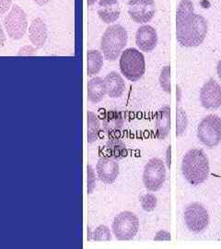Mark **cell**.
<instances>
[{
  "label": "cell",
  "mask_w": 221,
  "mask_h": 249,
  "mask_svg": "<svg viewBox=\"0 0 221 249\" xmlns=\"http://www.w3.org/2000/svg\"><path fill=\"white\" fill-rule=\"evenodd\" d=\"M207 22L202 15L195 13L192 0H181L176 14V39L185 47H196L207 35Z\"/></svg>",
  "instance_id": "obj_1"
},
{
  "label": "cell",
  "mask_w": 221,
  "mask_h": 249,
  "mask_svg": "<svg viewBox=\"0 0 221 249\" xmlns=\"http://www.w3.org/2000/svg\"><path fill=\"white\" fill-rule=\"evenodd\" d=\"M209 172V160L203 150L192 149L186 152L182 160V173L189 184L202 185L208 178Z\"/></svg>",
  "instance_id": "obj_2"
},
{
  "label": "cell",
  "mask_w": 221,
  "mask_h": 249,
  "mask_svg": "<svg viewBox=\"0 0 221 249\" xmlns=\"http://www.w3.org/2000/svg\"><path fill=\"white\" fill-rule=\"evenodd\" d=\"M127 33L124 27L114 24L108 27L101 40V49L105 59L115 61L127 44Z\"/></svg>",
  "instance_id": "obj_3"
},
{
  "label": "cell",
  "mask_w": 221,
  "mask_h": 249,
  "mask_svg": "<svg viewBox=\"0 0 221 249\" xmlns=\"http://www.w3.org/2000/svg\"><path fill=\"white\" fill-rule=\"evenodd\" d=\"M120 71L126 80L136 82L140 80L146 71L144 54L136 48H127L120 56Z\"/></svg>",
  "instance_id": "obj_4"
},
{
  "label": "cell",
  "mask_w": 221,
  "mask_h": 249,
  "mask_svg": "<svg viewBox=\"0 0 221 249\" xmlns=\"http://www.w3.org/2000/svg\"><path fill=\"white\" fill-rule=\"evenodd\" d=\"M197 138L205 147L213 149L221 142V118L217 115L204 117L197 127Z\"/></svg>",
  "instance_id": "obj_5"
},
{
  "label": "cell",
  "mask_w": 221,
  "mask_h": 249,
  "mask_svg": "<svg viewBox=\"0 0 221 249\" xmlns=\"http://www.w3.org/2000/svg\"><path fill=\"white\" fill-rule=\"evenodd\" d=\"M112 229L117 240H131L139 230V219L132 212L124 211L115 216Z\"/></svg>",
  "instance_id": "obj_6"
},
{
  "label": "cell",
  "mask_w": 221,
  "mask_h": 249,
  "mask_svg": "<svg viewBox=\"0 0 221 249\" xmlns=\"http://www.w3.org/2000/svg\"><path fill=\"white\" fill-rule=\"evenodd\" d=\"M4 28L10 39L21 40L28 31L26 12L17 4L13 5L4 18Z\"/></svg>",
  "instance_id": "obj_7"
},
{
  "label": "cell",
  "mask_w": 221,
  "mask_h": 249,
  "mask_svg": "<svg viewBox=\"0 0 221 249\" xmlns=\"http://www.w3.org/2000/svg\"><path fill=\"white\" fill-rule=\"evenodd\" d=\"M167 176L166 164L159 158H152L147 162L143 172V183L151 192H157L163 187Z\"/></svg>",
  "instance_id": "obj_8"
},
{
  "label": "cell",
  "mask_w": 221,
  "mask_h": 249,
  "mask_svg": "<svg viewBox=\"0 0 221 249\" xmlns=\"http://www.w3.org/2000/svg\"><path fill=\"white\" fill-rule=\"evenodd\" d=\"M186 227L194 233H200L206 229L209 223V214L204 205L194 202L186 207L184 214Z\"/></svg>",
  "instance_id": "obj_9"
},
{
  "label": "cell",
  "mask_w": 221,
  "mask_h": 249,
  "mask_svg": "<svg viewBox=\"0 0 221 249\" xmlns=\"http://www.w3.org/2000/svg\"><path fill=\"white\" fill-rule=\"evenodd\" d=\"M128 14L134 22L144 24L151 21L156 12L154 0H129Z\"/></svg>",
  "instance_id": "obj_10"
},
{
  "label": "cell",
  "mask_w": 221,
  "mask_h": 249,
  "mask_svg": "<svg viewBox=\"0 0 221 249\" xmlns=\"http://www.w3.org/2000/svg\"><path fill=\"white\" fill-rule=\"evenodd\" d=\"M200 103L205 109L216 110L221 107V86L214 79H209L200 90Z\"/></svg>",
  "instance_id": "obj_11"
},
{
  "label": "cell",
  "mask_w": 221,
  "mask_h": 249,
  "mask_svg": "<svg viewBox=\"0 0 221 249\" xmlns=\"http://www.w3.org/2000/svg\"><path fill=\"white\" fill-rule=\"evenodd\" d=\"M96 172L102 183L113 184L119 175V164L117 160L109 156H102L98 160Z\"/></svg>",
  "instance_id": "obj_12"
},
{
  "label": "cell",
  "mask_w": 221,
  "mask_h": 249,
  "mask_svg": "<svg viewBox=\"0 0 221 249\" xmlns=\"http://www.w3.org/2000/svg\"><path fill=\"white\" fill-rule=\"evenodd\" d=\"M158 44V35L151 25H142L136 33V45L142 52L150 53Z\"/></svg>",
  "instance_id": "obj_13"
},
{
  "label": "cell",
  "mask_w": 221,
  "mask_h": 249,
  "mask_svg": "<svg viewBox=\"0 0 221 249\" xmlns=\"http://www.w3.org/2000/svg\"><path fill=\"white\" fill-rule=\"evenodd\" d=\"M29 40L35 48L44 47L48 38V29L42 18H36L28 29Z\"/></svg>",
  "instance_id": "obj_14"
},
{
  "label": "cell",
  "mask_w": 221,
  "mask_h": 249,
  "mask_svg": "<svg viewBox=\"0 0 221 249\" xmlns=\"http://www.w3.org/2000/svg\"><path fill=\"white\" fill-rule=\"evenodd\" d=\"M98 6V15L106 24L115 22L120 17L121 10L118 0H100Z\"/></svg>",
  "instance_id": "obj_15"
},
{
  "label": "cell",
  "mask_w": 221,
  "mask_h": 249,
  "mask_svg": "<svg viewBox=\"0 0 221 249\" xmlns=\"http://www.w3.org/2000/svg\"><path fill=\"white\" fill-rule=\"evenodd\" d=\"M106 94L110 98H120L125 90V82L117 72L112 71L104 78Z\"/></svg>",
  "instance_id": "obj_16"
},
{
  "label": "cell",
  "mask_w": 221,
  "mask_h": 249,
  "mask_svg": "<svg viewBox=\"0 0 221 249\" xmlns=\"http://www.w3.org/2000/svg\"><path fill=\"white\" fill-rule=\"evenodd\" d=\"M170 130V108L168 106L160 108L156 116V133L160 140H165Z\"/></svg>",
  "instance_id": "obj_17"
},
{
  "label": "cell",
  "mask_w": 221,
  "mask_h": 249,
  "mask_svg": "<svg viewBox=\"0 0 221 249\" xmlns=\"http://www.w3.org/2000/svg\"><path fill=\"white\" fill-rule=\"evenodd\" d=\"M106 89L104 80L101 77H94L88 81V99L90 103L97 104L105 97Z\"/></svg>",
  "instance_id": "obj_18"
},
{
  "label": "cell",
  "mask_w": 221,
  "mask_h": 249,
  "mask_svg": "<svg viewBox=\"0 0 221 249\" xmlns=\"http://www.w3.org/2000/svg\"><path fill=\"white\" fill-rule=\"evenodd\" d=\"M124 118L117 112H108L102 116V127L107 134L118 133L123 129Z\"/></svg>",
  "instance_id": "obj_19"
},
{
  "label": "cell",
  "mask_w": 221,
  "mask_h": 249,
  "mask_svg": "<svg viewBox=\"0 0 221 249\" xmlns=\"http://www.w3.org/2000/svg\"><path fill=\"white\" fill-rule=\"evenodd\" d=\"M105 150H106L107 156L116 160L124 159L127 154V149L124 142L115 137H112L108 140Z\"/></svg>",
  "instance_id": "obj_20"
},
{
  "label": "cell",
  "mask_w": 221,
  "mask_h": 249,
  "mask_svg": "<svg viewBox=\"0 0 221 249\" xmlns=\"http://www.w3.org/2000/svg\"><path fill=\"white\" fill-rule=\"evenodd\" d=\"M88 57V75L94 76L101 71L103 66V55L99 50H88L87 53Z\"/></svg>",
  "instance_id": "obj_21"
},
{
  "label": "cell",
  "mask_w": 221,
  "mask_h": 249,
  "mask_svg": "<svg viewBox=\"0 0 221 249\" xmlns=\"http://www.w3.org/2000/svg\"><path fill=\"white\" fill-rule=\"evenodd\" d=\"M101 130V123L99 117L93 112H88V142H96Z\"/></svg>",
  "instance_id": "obj_22"
},
{
  "label": "cell",
  "mask_w": 221,
  "mask_h": 249,
  "mask_svg": "<svg viewBox=\"0 0 221 249\" xmlns=\"http://www.w3.org/2000/svg\"><path fill=\"white\" fill-rule=\"evenodd\" d=\"M188 125V116L186 111L178 107L176 110V136L181 137L183 136L186 131Z\"/></svg>",
  "instance_id": "obj_23"
},
{
  "label": "cell",
  "mask_w": 221,
  "mask_h": 249,
  "mask_svg": "<svg viewBox=\"0 0 221 249\" xmlns=\"http://www.w3.org/2000/svg\"><path fill=\"white\" fill-rule=\"evenodd\" d=\"M140 202H141L142 209L147 213H151L157 208L158 199L154 194L147 193L142 196Z\"/></svg>",
  "instance_id": "obj_24"
},
{
  "label": "cell",
  "mask_w": 221,
  "mask_h": 249,
  "mask_svg": "<svg viewBox=\"0 0 221 249\" xmlns=\"http://www.w3.org/2000/svg\"><path fill=\"white\" fill-rule=\"evenodd\" d=\"M170 67L165 66L159 74V85L165 92L170 93Z\"/></svg>",
  "instance_id": "obj_25"
},
{
  "label": "cell",
  "mask_w": 221,
  "mask_h": 249,
  "mask_svg": "<svg viewBox=\"0 0 221 249\" xmlns=\"http://www.w3.org/2000/svg\"><path fill=\"white\" fill-rule=\"evenodd\" d=\"M92 238L95 241H110L112 239L111 230L104 224L99 225L92 233Z\"/></svg>",
  "instance_id": "obj_26"
},
{
  "label": "cell",
  "mask_w": 221,
  "mask_h": 249,
  "mask_svg": "<svg viewBox=\"0 0 221 249\" xmlns=\"http://www.w3.org/2000/svg\"><path fill=\"white\" fill-rule=\"evenodd\" d=\"M96 187L95 171L89 165L88 166V193L91 194Z\"/></svg>",
  "instance_id": "obj_27"
},
{
  "label": "cell",
  "mask_w": 221,
  "mask_h": 249,
  "mask_svg": "<svg viewBox=\"0 0 221 249\" xmlns=\"http://www.w3.org/2000/svg\"><path fill=\"white\" fill-rule=\"evenodd\" d=\"M36 53V48L32 45H25L22 48L18 50V55L29 56V55H34Z\"/></svg>",
  "instance_id": "obj_28"
},
{
  "label": "cell",
  "mask_w": 221,
  "mask_h": 249,
  "mask_svg": "<svg viewBox=\"0 0 221 249\" xmlns=\"http://www.w3.org/2000/svg\"><path fill=\"white\" fill-rule=\"evenodd\" d=\"M12 7V0H0V15H5Z\"/></svg>",
  "instance_id": "obj_29"
},
{
  "label": "cell",
  "mask_w": 221,
  "mask_h": 249,
  "mask_svg": "<svg viewBox=\"0 0 221 249\" xmlns=\"http://www.w3.org/2000/svg\"><path fill=\"white\" fill-rule=\"evenodd\" d=\"M170 233L168 231L165 230H160L157 231V233L155 234L154 241H170Z\"/></svg>",
  "instance_id": "obj_30"
},
{
  "label": "cell",
  "mask_w": 221,
  "mask_h": 249,
  "mask_svg": "<svg viewBox=\"0 0 221 249\" xmlns=\"http://www.w3.org/2000/svg\"><path fill=\"white\" fill-rule=\"evenodd\" d=\"M165 164L168 168H170V165H171V146L169 145L167 147V150H166V155H165Z\"/></svg>",
  "instance_id": "obj_31"
},
{
  "label": "cell",
  "mask_w": 221,
  "mask_h": 249,
  "mask_svg": "<svg viewBox=\"0 0 221 249\" xmlns=\"http://www.w3.org/2000/svg\"><path fill=\"white\" fill-rule=\"evenodd\" d=\"M6 42H7V36L5 35L3 27L0 24V48L5 45Z\"/></svg>",
  "instance_id": "obj_32"
},
{
  "label": "cell",
  "mask_w": 221,
  "mask_h": 249,
  "mask_svg": "<svg viewBox=\"0 0 221 249\" xmlns=\"http://www.w3.org/2000/svg\"><path fill=\"white\" fill-rule=\"evenodd\" d=\"M34 3L37 4L38 6L44 7L45 5H47L51 0H34Z\"/></svg>",
  "instance_id": "obj_33"
},
{
  "label": "cell",
  "mask_w": 221,
  "mask_h": 249,
  "mask_svg": "<svg viewBox=\"0 0 221 249\" xmlns=\"http://www.w3.org/2000/svg\"><path fill=\"white\" fill-rule=\"evenodd\" d=\"M217 72H218V76H219L220 80H221V60H220L219 63H218V66H217Z\"/></svg>",
  "instance_id": "obj_34"
},
{
  "label": "cell",
  "mask_w": 221,
  "mask_h": 249,
  "mask_svg": "<svg viewBox=\"0 0 221 249\" xmlns=\"http://www.w3.org/2000/svg\"><path fill=\"white\" fill-rule=\"evenodd\" d=\"M177 92H178V99H177V102L178 103H180V101H181V89H180V87H177Z\"/></svg>",
  "instance_id": "obj_35"
}]
</instances>
